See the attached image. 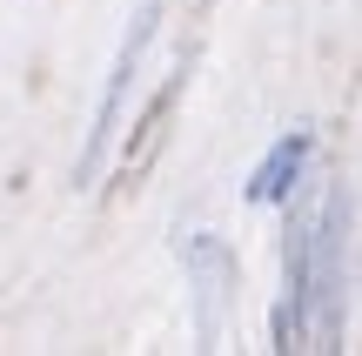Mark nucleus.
I'll return each instance as SVG.
<instances>
[{"label":"nucleus","instance_id":"f257e3e1","mask_svg":"<svg viewBox=\"0 0 362 356\" xmlns=\"http://www.w3.org/2000/svg\"><path fill=\"white\" fill-rule=\"evenodd\" d=\"M302 161H309V134H288V142H275V148H269V161L248 175V202H282L288 188H296Z\"/></svg>","mask_w":362,"mask_h":356}]
</instances>
